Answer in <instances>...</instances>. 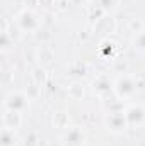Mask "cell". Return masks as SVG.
<instances>
[{
    "instance_id": "obj_1",
    "label": "cell",
    "mask_w": 145,
    "mask_h": 146,
    "mask_svg": "<svg viewBox=\"0 0 145 146\" xmlns=\"http://www.w3.org/2000/svg\"><path fill=\"white\" fill-rule=\"evenodd\" d=\"M5 106H7V109H9V110L21 112V110L26 107V97H22V95H19V94H15V95L12 94V95H9V97H7Z\"/></svg>"
},
{
    "instance_id": "obj_2",
    "label": "cell",
    "mask_w": 145,
    "mask_h": 146,
    "mask_svg": "<svg viewBox=\"0 0 145 146\" xmlns=\"http://www.w3.org/2000/svg\"><path fill=\"white\" fill-rule=\"evenodd\" d=\"M145 119V110L140 106H133L132 109H128L126 112V121L130 124H142Z\"/></svg>"
},
{
    "instance_id": "obj_3",
    "label": "cell",
    "mask_w": 145,
    "mask_h": 146,
    "mask_svg": "<svg viewBox=\"0 0 145 146\" xmlns=\"http://www.w3.org/2000/svg\"><path fill=\"white\" fill-rule=\"evenodd\" d=\"M19 24H21V27H22V29L31 31V29H34V27L38 26V21H36V17H34L33 14L24 12V14L21 15V19H19Z\"/></svg>"
},
{
    "instance_id": "obj_4",
    "label": "cell",
    "mask_w": 145,
    "mask_h": 146,
    "mask_svg": "<svg viewBox=\"0 0 145 146\" xmlns=\"http://www.w3.org/2000/svg\"><path fill=\"white\" fill-rule=\"evenodd\" d=\"M108 124L113 127V129H121V127L125 126V117H123L119 112H114V114H111V115H109Z\"/></svg>"
},
{
    "instance_id": "obj_5",
    "label": "cell",
    "mask_w": 145,
    "mask_h": 146,
    "mask_svg": "<svg viewBox=\"0 0 145 146\" xmlns=\"http://www.w3.org/2000/svg\"><path fill=\"white\" fill-rule=\"evenodd\" d=\"M118 92H119L121 95H130V94L133 92V83H132L128 78L119 80V82H118Z\"/></svg>"
},
{
    "instance_id": "obj_6",
    "label": "cell",
    "mask_w": 145,
    "mask_h": 146,
    "mask_svg": "<svg viewBox=\"0 0 145 146\" xmlns=\"http://www.w3.org/2000/svg\"><path fill=\"white\" fill-rule=\"evenodd\" d=\"M14 131L10 129V127H5L3 131H2V138H0V141H2V146H12L14 145Z\"/></svg>"
},
{
    "instance_id": "obj_7",
    "label": "cell",
    "mask_w": 145,
    "mask_h": 146,
    "mask_svg": "<svg viewBox=\"0 0 145 146\" xmlns=\"http://www.w3.org/2000/svg\"><path fill=\"white\" fill-rule=\"evenodd\" d=\"M82 138H84V136H82L79 131H72V133L67 136V139H70V141H68L70 145H79V143L82 141Z\"/></svg>"
},
{
    "instance_id": "obj_8",
    "label": "cell",
    "mask_w": 145,
    "mask_h": 146,
    "mask_svg": "<svg viewBox=\"0 0 145 146\" xmlns=\"http://www.w3.org/2000/svg\"><path fill=\"white\" fill-rule=\"evenodd\" d=\"M135 44H137V48H138V49L145 51V33H140V34H138L137 41H135Z\"/></svg>"
}]
</instances>
